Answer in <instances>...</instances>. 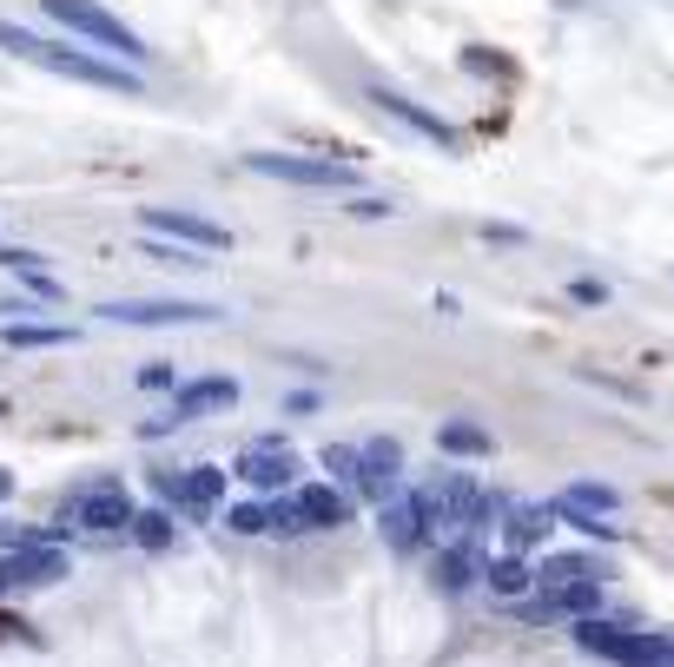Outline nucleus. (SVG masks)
Masks as SVG:
<instances>
[{"label": "nucleus", "instance_id": "2f4dec72", "mask_svg": "<svg viewBox=\"0 0 674 667\" xmlns=\"http://www.w3.org/2000/svg\"><path fill=\"white\" fill-rule=\"evenodd\" d=\"M139 383H146V390H173V364H146Z\"/></svg>", "mask_w": 674, "mask_h": 667}, {"label": "nucleus", "instance_id": "393cba45", "mask_svg": "<svg viewBox=\"0 0 674 667\" xmlns=\"http://www.w3.org/2000/svg\"><path fill=\"white\" fill-rule=\"evenodd\" d=\"M615 667H674V634H635Z\"/></svg>", "mask_w": 674, "mask_h": 667}, {"label": "nucleus", "instance_id": "2eb2a0df", "mask_svg": "<svg viewBox=\"0 0 674 667\" xmlns=\"http://www.w3.org/2000/svg\"><path fill=\"white\" fill-rule=\"evenodd\" d=\"M0 272H8L14 285H27L40 304H60V278L47 272V259H40V252H21V244H0Z\"/></svg>", "mask_w": 674, "mask_h": 667}, {"label": "nucleus", "instance_id": "9b49d317", "mask_svg": "<svg viewBox=\"0 0 674 667\" xmlns=\"http://www.w3.org/2000/svg\"><path fill=\"white\" fill-rule=\"evenodd\" d=\"M403 450H397V437H371L364 443V469H358V489L371 495V503L384 509L390 503V495H403Z\"/></svg>", "mask_w": 674, "mask_h": 667}, {"label": "nucleus", "instance_id": "7c9ffc66", "mask_svg": "<svg viewBox=\"0 0 674 667\" xmlns=\"http://www.w3.org/2000/svg\"><path fill=\"white\" fill-rule=\"evenodd\" d=\"M569 298H575V304H609V285H602V278H575Z\"/></svg>", "mask_w": 674, "mask_h": 667}, {"label": "nucleus", "instance_id": "39448f33", "mask_svg": "<svg viewBox=\"0 0 674 667\" xmlns=\"http://www.w3.org/2000/svg\"><path fill=\"white\" fill-rule=\"evenodd\" d=\"M133 495H126V482H113V476H100V482H87L66 503V523L73 529H87V536H126L133 529Z\"/></svg>", "mask_w": 674, "mask_h": 667}, {"label": "nucleus", "instance_id": "423d86ee", "mask_svg": "<svg viewBox=\"0 0 674 667\" xmlns=\"http://www.w3.org/2000/svg\"><path fill=\"white\" fill-rule=\"evenodd\" d=\"M146 238H165V244H186V252H232V231L199 218V212H173V205H146L139 212Z\"/></svg>", "mask_w": 674, "mask_h": 667}, {"label": "nucleus", "instance_id": "7ed1b4c3", "mask_svg": "<svg viewBox=\"0 0 674 667\" xmlns=\"http://www.w3.org/2000/svg\"><path fill=\"white\" fill-rule=\"evenodd\" d=\"M245 165L259 179H285V186H317V192H358V173L345 159H317V152H245Z\"/></svg>", "mask_w": 674, "mask_h": 667}, {"label": "nucleus", "instance_id": "bb28decb", "mask_svg": "<svg viewBox=\"0 0 674 667\" xmlns=\"http://www.w3.org/2000/svg\"><path fill=\"white\" fill-rule=\"evenodd\" d=\"M225 529H232V536H272V509H265V503H232V509H225Z\"/></svg>", "mask_w": 674, "mask_h": 667}, {"label": "nucleus", "instance_id": "4468645a", "mask_svg": "<svg viewBox=\"0 0 674 667\" xmlns=\"http://www.w3.org/2000/svg\"><path fill=\"white\" fill-rule=\"evenodd\" d=\"M377 536L397 549V555H410V549H424V516H416V503H410V489L403 495H390V503L377 509Z\"/></svg>", "mask_w": 674, "mask_h": 667}, {"label": "nucleus", "instance_id": "ddd939ff", "mask_svg": "<svg viewBox=\"0 0 674 667\" xmlns=\"http://www.w3.org/2000/svg\"><path fill=\"white\" fill-rule=\"evenodd\" d=\"M232 476H238V482H251V489H291L298 456H291L285 443H251V450L232 463Z\"/></svg>", "mask_w": 674, "mask_h": 667}, {"label": "nucleus", "instance_id": "20e7f679", "mask_svg": "<svg viewBox=\"0 0 674 667\" xmlns=\"http://www.w3.org/2000/svg\"><path fill=\"white\" fill-rule=\"evenodd\" d=\"M416 516H424V536H444V529H476L483 523V495L470 476H437L424 489H410Z\"/></svg>", "mask_w": 674, "mask_h": 667}, {"label": "nucleus", "instance_id": "f704fd0d", "mask_svg": "<svg viewBox=\"0 0 674 667\" xmlns=\"http://www.w3.org/2000/svg\"><path fill=\"white\" fill-rule=\"evenodd\" d=\"M0 311H21V317H27V304H21V298H0Z\"/></svg>", "mask_w": 674, "mask_h": 667}, {"label": "nucleus", "instance_id": "c756f323", "mask_svg": "<svg viewBox=\"0 0 674 667\" xmlns=\"http://www.w3.org/2000/svg\"><path fill=\"white\" fill-rule=\"evenodd\" d=\"M152 259H159V265H173V272H205V265H199V252H186V244H165V238H152Z\"/></svg>", "mask_w": 674, "mask_h": 667}, {"label": "nucleus", "instance_id": "f8f14e48", "mask_svg": "<svg viewBox=\"0 0 674 667\" xmlns=\"http://www.w3.org/2000/svg\"><path fill=\"white\" fill-rule=\"evenodd\" d=\"M384 119H397V126H410L416 139H430V146H450L457 152V133H450V119H437V113H424V106H416V100H403V93H390V87H371L364 93Z\"/></svg>", "mask_w": 674, "mask_h": 667}, {"label": "nucleus", "instance_id": "412c9836", "mask_svg": "<svg viewBox=\"0 0 674 667\" xmlns=\"http://www.w3.org/2000/svg\"><path fill=\"white\" fill-rule=\"evenodd\" d=\"M483 581H489V595L516 602V595H529V589H536V568H529L523 555H496V562H483Z\"/></svg>", "mask_w": 674, "mask_h": 667}, {"label": "nucleus", "instance_id": "aec40b11", "mask_svg": "<svg viewBox=\"0 0 674 667\" xmlns=\"http://www.w3.org/2000/svg\"><path fill=\"white\" fill-rule=\"evenodd\" d=\"M628 641H635V634H628L622 621H609V615H582V621H575V647H582V654L622 660V654H628Z\"/></svg>", "mask_w": 674, "mask_h": 667}, {"label": "nucleus", "instance_id": "6ab92c4d", "mask_svg": "<svg viewBox=\"0 0 674 667\" xmlns=\"http://www.w3.org/2000/svg\"><path fill=\"white\" fill-rule=\"evenodd\" d=\"M298 509H304L311 529H345L351 523V495L337 482H311V489H298Z\"/></svg>", "mask_w": 674, "mask_h": 667}, {"label": "nucleus", "instance_id": "c85d7f7f", "mask_svg": "<svg viewBox=\"0 0 674 667\" xmlns=\"http://www.w3.org/2000/svg\"><path fill=\"white\" fill-rule=\"evenodd\" d=\"M317 463H324V469H330L337 482H358V469H364V450H351V443H330V450H324Z\"/></svg>", "mask_w": 674, "mask_h": 667}, {"label": "nucleus", "instance_id": "6e6552de", "mask_svg": "<svg viewBox=\"0 0 674 667\" xmlns=\"http://www.w3.org/2000/svg\"><path fill=\"white\" fill-rule=\"evenodd\" d=\"M159 503L165 509H186V516H212L219 509V495H225V469H159Z\"/></svg>", "mask_w": 674, "mask_h": 667}, {"label": "nucleus", "instance_id": "a211bd4d", "mask_svg": "<svg viewBox=\"0 0 674 667\" xmlns=\"http://www.w3.org/2000/svg\"><path fill=\"white\" fill-rule=\"evenodd\" d=\"M496 529H502V542H510V555L542 549V542H549V509H536V503H510V509L496 516Z\"/></svg>", "mask_w": 674, "mask_h": 667}, {"label": "nucleus", "instance_id": "b1692460", "mask_svg": "<svg viewBox=\"0 0 674 667\" xmlns=\"http://www.w3.org/2000/svg\"><path fill=\"white\" fill-rule=\"evenodd\" d=\"M437 450H444V456H489V450H496V437H489L483 424H463V416H457V424H444V430H437Z\"/></svg>", "mask_w": 674, "mask_h": 667}, {"label": "nucleus", "instance_id": "9d476101", "mask_svg": "<svg viewBox=\"0 0 674 667\" xmlns=\"http://www.w3.org/2000/svg\"><path fill=\"white\" fill-rule=\"evenodd\" d=\"M66 575V555L47 542V549H8L0 555V595H14V589H47V581Z\"/></svg>", "mask_w": 674, "mask_h": 667}, {"label": "nucleus", "instance_id": "1a4fd4ad", "mask_svg": "<svg viewBox=\"0 0 674 667\" xmlns=\"http://www.w3.org/2000/svg\"><path fill=\"white\" fill-rule=\"evenodd\" d=\"M232 403H238V383H232V377H199V383H186V390L173 397V416L146 424V437L179 430V424H192V416H212V410H232Z\"/></svg>", "mask_w": 674, "mask_h": 667}, {"label": "nucleus", "instance_id": "dca6fc26", "mask_svg": "<svg viewBox=\"0 0 674 667\" xmlns=\"http://www.w3.org/2000/svg\"><path fill=\"white\" fill-rule=\"evenodd\" d=\"M430 581H437V595H463V589H476V581H483V555H476V542H450V549L437 555Z\"/></svg>", "mask_w": 674, "mask_h": 667}, {"label": "nucleus", "instance_id": "5701e85b", "mask_svg": "<svg viewBox=\"0 0 674 667\" xmlns=\"http://www.w3.org/2000/svg\"><path fill=\"white\" fill-rule=\"evenodd\" d=\"M0 344H14V351H53V344H73V324H0Z\"/></svg>", "mask_w": 674, "mask_h": 667}, {"label": "nucleus", "instance_id": "c9c22d12", "mask_svg": "<svg viewBox=\"0 0 674 667\" xmlns=\"http://www.w3.org/2000/svg\"><path fill=\"white\" fill-rule=\"evenodd\" d=\"M8 489H14V476H8V469H0V495H8Z\"/></svg>", "mask_w": 674, "mask_h": 667}, {"label": "nucleus", "instance_id": "473e14b6", "mask_svg": "<svg viewBox=\"0 0 674 667\" xmlns=\"http://www.w3.org/2000/svg\"><path fill=\"white\" fill-rule=\"evenodd\" d=\"M0 641H34V628H27V621H14V615H0Z\"/></svg>", "mask_w": 674, "mask_h": 667}, {"label": "nucleus", "instance_id": "72a5a7b5", "mask_svg": "<svg viewBox=\"0 0 674 667\" xmlns=\"http://www.w3.org/2000/svg\"><path fill=\"white\" fill-rule=\"evenodd\" d=\"M351 218H390V205H384V199H358Z\"/></svg>", "mask_w": 674, "mask_h": 667}, {"label": "nucleus", "instance_id": "f3484780", "mask_svg": "<svg viewBox=\"0 0 674 667\" xmlns=\"http://www.w3.org/2000/svg\"><path fill=\"white\" fill-rule=\"evenodd\" d=\"M622 509V495L609 489V482H569L556 503H549V516H596V523H609Z\"/></svg>", "mask_w": 674, "mask_h": 667}, {"label": "nucleus", "instance_id": "cd10ccee", "mask_svg": "<svg viewBox=\"0 0 674 667\" xmlns=\"http://www.w3.org/2000/svg\"><path fill=\"white\" fill-rule=\"evenodd\" d=\"M272 509V536H311V523H304V509H298V495H278V503H265Z\"/></svg>", "mask_w": 674, "mask_h": 667}, {"label": "nucleus", "instance_id": "f257e3e1", "mask_svg": "<svg viewBox=\"0 0 674 667\" xmlns=\"http://www.w3.org/2000/svg\"><path fill=\"white\" fill-rule=\"evenodd\" d=\"M0 53H14L27 66H47L60 79H79V87H107V93H139V73L113 66V60H93V53H79V47H60V40H40L14 21H0Z\"/></svg>", "mask_w": 674, "mask_h": 667}, {"label": "nucleus", "instance_id": "f03ea898", "mask_svg": "<svg viewBox=\"0 0 674 667\" xmlns=\"http://www.w3.org/2000/svg\"><path fill=\"white\" fill-rule=\"evenodd\" d=\"M47 21L66 27V34H79V40H93V47H107V53H120V60H152L146 40H139L120 14L93 8V0H47Z\"/></svg>", "mask_w": 674, "mask_h": 667}, {"label": "nucleus", "instance_id": "0eeeda50", "mask_svg": "<svg viewBox=\"0 0 674 667\" xmlns=\"http://www.w3.org/2000/svg\"><path fill=\"white\" fill-rule=\"evenodd\" d=\"M93 317H107V324H212L219 311L199 298H107Z\"/></svg>", "mask_w": 674, "mask_h": 667}, {"label": "nucleus", "instance_id": "4be33fe9", "mask_svg": "<svg viewBox=\"0 0 674 667\" xmlns=\"http://www.w3.org/2000/svg\"><path fill=\"white\" fill-rule=\"evenodd\" d=\"M569 581H602L596 555H549V562L536 568V589H542V595H549V589H569Z\"/></svg>", "mask_w": 674, "mask_h": 667}, {"label": "nucleus", "instance_id": "a878e982", "mask_svg": "<svg viewBox=\"0 0 674 667\" xmlns=\"http://www.w3.org/2000/svg\"><path fill=\"white\" fill-rule=\"evenodd\" d=\"M133 542L139 549H173V509H139L133 516Z\"/></svg>", "mask_w": 674, "mask_h": 667}]
</instances>
